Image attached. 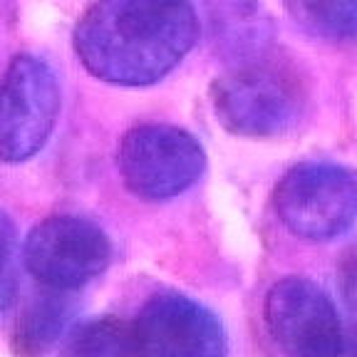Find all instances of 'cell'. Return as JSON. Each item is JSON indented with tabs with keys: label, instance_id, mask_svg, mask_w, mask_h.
I'll return each instance as SVG.
<instances>
[{
	"label": "cell",
	"instance_id": "2",
	"mask_svg": "<svg viewBox=\"0 0 357 357\" xmlns=\"http://www.w3.org/2000/svg\"><path fill=\"white\" fill-rule=\"evenodd\" d=\"M273 204L298 238L333 241L357 221V172L328 162L293 167L275 186Z\"/></svg>",
	"mask_w": 357,
	"mask_h": 357
},
{
	"label": "cell",
	"instance_id": "4",
	"mask_svg": "<svg viewBox=\"0 0 357 357\" xmlns=\"http://www.w3.org/2000/svg\"><path fill=\"white\" fill-rule=\"evenodd\" d=\"M112 261V243L95 221L57 213L40 221L25 238L22 263L43 288L70 293L92 283Z\"/></svg>",
	"mask_w": 357,
	"mask_h": 357
},
{
	"label": "cell",
	"instance_id": "7",
	"mask_svg": "<svg viewBox=\"0 0 357 357\" xmlns=\"http://www.w3.org/2000/svg\"><path fill=\"white\" fill-rule=\"evenodd\" d=\"M263 318L285 357H337L347 342L330 296L307 278L278 280L268 290Z\"/></svg>",
	"mask_w": 357,
	"mask_h": 357
},
{
	"label": "cell",
	"instance_id": "9",
	"mask_svg": "<svg viewBox=\"0 0 357 357\" xmlns=\"http://www.w3.org/2000/svg\"><path fill=\"white\" fill-rule=\"evenodd\" d=\"M50 293L52 296L35 298L17 318L13 333V347L17 357H43L65 333L70 307L65 305V298H60L62 293Z\"/></svg>",
	"mask_w": 357,
	"mask_h": 357
},
{
	"label": "cell",
	"instance_id": "12",
	"mask_svg": "<svg viewBox=\"0 0 357 357\" xmlns=\"http://www.w3.org/2000/svg\"><path fill=\"white\" fill-rule=\"evenodd\" d=\"M15 293V229L8 213L0 211V310H6Z\"/></svg>",
	"mask_w": 357,
	"mask_h": 357
},
{
	"label": "cell",
	"instance_id": "8",
	"mask_svg": "<svg viewBox=\"0 0 357 357\" xmlns=\"http://www.w3.org/2000/svg\"><path fill=\"white\" fill-rule=\"evenodd\" d=\"M139 357H226L229 342L216 312L181 293L151 296L134 320Z\"/></svg>",
	"mask_w": 357,
	"mask_h": 357
},
{
	"label": "cell",
	"instance_id": "14",
	"mask_svg": "<svg viewBox=\"0 0 357 357\" xmlns=\"http://www.w3.org/2000/svg\"><path fill=\"white\" fill-rule=\"evenodd\" d=\"M337 357H357V345H352V342H345V347H342V352Z\"/></svg>",
	"mask_w": 357,
	"mask_h": 357
},
{
	"label": "cell",
	"instance_id": "13",
	"mask_svg": "<svg viewBox=\"0 0 357 357\" xmlns=\"http://www.w3.org/2000/svg\"><path fill=\"white\" fill-rule=\"evenodd\" d=\"M345 283H347V296H350V303L352 305H357V263L347 271Z\"/></svg>",
	"mask_w": 357,
	"mask_h": 357
},
{
	"label": "cell",
	"instance_id": "11",
	"mask_svg": "<svg viewBox=\"0 0 357 357\" xmlns=\"http://www.w3.org/2000/svg\"><path fill=\"white\" fill-rule=\"evenodd\" d=\"M288 8L310 33L328 40L357 38V0H288Z\"/></svg>",
	"mask_w": 357,
	"mask_h": 357
},
{
	"label": "cell",
	"instance_id": "1",
	"mask_svg": "<svg viewBox=\"0 0 357 357\" xmlns=\"http://www.w3.org/2000/svg\"><path fill=\"white\" fill-rule=\"evenodd\" d=\"M196 40L199 20L189 0H97L73 35L87 73L119 87L164 79Z\"/></svg>",
	"mask_w": 357,
	"mask_h": 357
},
{
	"label": "cell",
	"instance_id": "10",
	"mask_svg": "<svg viewBox=\"0 0 357 357\" xmlns=\"http://www.w3.org/2000/svg\"><path fill=\"white\" fill-rule=\"evenodd\" d=\"M60 357H139L134 325L119 318H95L67 335Z\"/></svg>",
	"mask_w": 357,
	"mask_h": 357
},
{
	"label": "cell",
	"instance_id": "3",
	"mask_svg": "<svg viewBox=\"0 0 357 357\" xmlns=\"http://www.w3.org/2000/svg\"><path fill=\"white\" fill-rule=\"evenodd\" d=\"M119 174L134 196L167 201L199 181L206 151L194 134L172 124H142L124 134L117 154Z\"/></svg>",
	"mask_w": 357,
	"mask_h": 357
},
{
	"label": "cell",
	"instance_id": "5",
	"mask_svg": "<svg viewBox=\"0 0 357 357\" xmlns=\"http://www.w3.org/2000/svg\"><path fill=\"white\" fill-rule=\"evenodd\" d=\"M60 82L52 67L33 55L10 60L0 82V162L33 159L55 132Z\"/></svg>",
	"mask_w": 357,
	"mask_h": 357
},
{
	"label": "cell",
	"instance_id": "6",
	"mask_svg": "<svg viewBox=\"0 0 357 357\" xmlns=\"http://www.w3.org/2000/svg\"><path fill=\"white\" fill-rule=\"evenodd\" d=\"M211 102L218 122L238 137H275L301 114L296 77L275 65H245L213 82Z\"/></svg>",
	"mask_w": 357,
	"mask_h": 357
}]
</instances>
